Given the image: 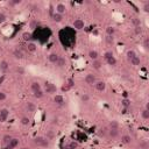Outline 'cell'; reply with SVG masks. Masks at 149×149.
Returning <instances> with one entry per match:
<instances>
[{"mask_svg":"<svg viewBox=\"0 0 149 149\" xmlns=\"http://www.w3.org/2000/svg\"><path fill=\"white\" fill-rule=\"evenodd\" d=\"M34 142H35V145H37L38 147H43V148H46V147H48V146H49V141H48V139L43 138V136L35 138Z\"/></svg>","mask_w":149,"mask_h":149,"instance_id":"6da1fadb","label":"cell"},{"mask_svg":"<svg viewBox=\"0 0 149 149\" xmlns=\"http://www.w3.org/2000/svg\"><path fill=\"white\" fill-rule=\"evenodd\" d=\"M84 82L88 85H93V84H96L97 78H96L94 75H92V73H88V75L85 76V78H84Z\"/></svg>","mask_w":149,"mask_h":149,"instance_id":"7a4b0ae2","label":"cell"},{"mask_svg":"<svg viewBox=\"0 0 149 149\" xmlns=\"http://www.w3.org/2000/svg\"><path fill=\"white\" fill-rule=\"evenodd\" d=\"M94 86H96L97 91H99V92H104L105 90H106V83L103 82V80H97Z\"/></svg>","mask_w":149,"mask_h":149,"instance_id":"3957f363","label":"cell"},{"mask_svg":"<svg viewBox=\"0 0 149 149\" xmlns=\"http://www.w3.org/2000/svg\"><path fill=\"white\" fill-rule=\"evenodd\" d=\"M8 115H9V111L7 108H2L0 111V122H5L8 119Z\"/></svg>","mask_w":149,"mask_h":149,"instance_id":"277c9868","label":"cell"},{"mask_svg":"<svg viewBox=\"0 0 149 149\" xmlns=\"http://www.w3.org/2000/svg\"><path fill=\"white\" fill-rule=\"evenodd\" d=\"M85 26L84 21L82 19H76L75 21H73V28L75 29H77V30H80V29H83Z\"/></svg>","mask_w":149,"mask_h":149,"instance_id":"5b68a950","label":"cell"},{"mask_svg":"<svg viewBox=\"0 0 149 149\" xmlns=\"http://www.w3.org/2000/svg\"><path fill=\"white\" fill-rule=\"evenodd\" d=\"M44 89H46V92L47 93H49V94H53V93L56 92V86H55L54 84H51V83H46Z\"/></svg>","mask_w":149,"mask_h":149,"instance_id":"8992f818","label":"cell"},{"mask_svg":"<svg viewBox=\"0 0 149 149\" xmlns=\"http://www.w3.org/2000/svg\"><path fill=\"white\" fill-rule=\"evenodd\" d=\"M55 13H58V14H61V15H63L65 12H66V7H65L64 4H57L56 5V9H55Z\"/></svg>","mask_w":149,"mask_h":149,"instance_id":"52a82bcc","label":"cell"},{"mask_svg":"<svg viewBox=\"0 0 149 149\" xmlns=\"http://www.w3.org/2000/svg\"><path fill=\"white\" fill-rule=\"evenodd\" d=\"M58 58H60L58 54L51 53V54H49V56H48V61H49L50 63H53V64H56V62L58 61Z\"/></svg>","mask_w":149,"mask_h":149,"instance_id":"ba28073f","label":"cell"},{"mask_svg":"<svg viewBox=\"0 0 149 149\" xmlns=\"http://www.w3.org/2000/svg\"><path fill=\"white\" fill-rule=\"evenodd\" d=\"M9 68V63H8L6 60H2V61H0V71L1 72H6Z\"/></svg>","mask_w":149,"mask_h":149,"instance_id":"9c48e42d","label":"cell"},{"mask_svg":"<svg viewBox=\"0 0 149 149\" xmlns=\"http://www.w3.org/2000/svg\"><path fill=\"white\" fill-rule=\"evenodd\" d=\"M18 146H19V139L12 138L11 142H9V145H8L6 148H7V149H14V148H16Z\"/></svg>","mask_w":149,"mask_h":149,"instance_id":"30bf717a","label":"cell"},{"mask_svg":"<svg viewBox=\"0 0 149 149\" xmlns=\"http://www.w3.org/2000/svg\"><path fill=\"white\" fill-rule=\"evenodd\" d=\"M107 135H108V138H111L112 140H114L119 136V129H110L107 130Z\"/></svg>","mask_w":149,"mask_h":149,"instance_id":"8fae6325","label":"cell"},{"mask_svg":"<svg viewBox=\"0 0 149 149\" xmlns=\"http://www.w3.org/2000/svg\"><path fill=\"white\" fill-rule=\"evenodd\" d=\"M121 142L123 145H130L132 143V136L128 135V134H125V135L121 136Z\"/></svg>","mask_w":149,"mask_h":149,"instance_id":"7c38bea8","label":"cell"},{"mask_svg":"<svg viewBox=\"0 0 149 149\" xmlns=\"http://www.w3.org/2000/svg\"><path fill=\"white\" fill-rule=\"evenodd\" d=\"M13 56H14L16 60H22L23 58V53L19 49V48H16V49L13 50Z\"/></svg>","mask_w":149,"mask_h":149,"instance_id":"4fadbf2b","label":"cell"},{"mask_svg":"<svg viewBox=\"0 0 149 149\" xmlns=\"http://www.w3.org/2000/svg\"><path fill=\"white\" fill-rule=\"evenodd\" d=\"M36 49H37L36 43H34V42H28L27 43V50H28L29 53H35Z\"/></svg>","mask_w":149,"mask_h":149,"instance_id":"5bb4252c","label":"cell"},{"mask_svg":"<svg viewBox=\"0 0 149 149\" xmlns=\"http://www.w3.org/2000/svg\"><path fill=\"white\" fill-rule=\"evenodd\" d=\"M89 57L91 58L92 61H96V60H98V57H99V53H98L97 50H90V51H89Z\"/></svg>","mask_w":149,"mask_h":149,"instance_id":"9a60e30c","label":"cell"},{"mask_svg":"<svg viewBox=\"0 0 149 149\" xmlns=\"http://www.w3.org/2000/svg\"><path fill=\"white\" fill-rule=\"evenodd\" d=\"M129 63L133 65V66H139V65L141 64V60H140V57H139L138 55H136L135 57H133L132 60H130Z\"/></svg>","mask_w":149,"mask_h":149,"instance_id":"2e32d148","label":"cell"},{"mask_svg":"<svg viewBox=\"0 0 149 149\" xmlns=\"http://www.w3.org/2000/svg\"><path fill=\"white\" fill-rule=\"evenodd\" d=\"M54 101L57 104V105H63V104H64V98H63V96H61V94H56V96L54 97Z\"/></svg>","mask_w":149,"mask_h":149,"instance_id":"e0dca14e","label":"cell"},{"mask_svg":"<svg viewBox=\"0 0 149 149\" xmlns=\"http://www.w3.org/2000/svg\"><path fill=\"white\" fill-rule=\"evenodd\" d=\"M30 89L33 92H36V91H40L41 90V84L38 82H33L30 84Z\"/></svg>","mask_w":149,"mask_h":149,"instance_id":"ac0fdd59","label":"cell"},{"mask_svg":"<svg viewBox=\"0 0 149 149\" xmlns=\"http://www.w3.org/2000/svg\"><path fill=\"white\" fill-rule=\"evenodd\" d=\"M56 65H57V68H64L65 65H66V60L64 57H61L58 58V61L56 62Z\"/></svg>","mask_w":149,"mask_h":149,"instance_id":"d6986e66","label":"cell"},{"mask_svg":"<svg viewBox=\"0 0 149 149\" xmlns=\"http://www.w3.org/2000/svg\"><path fill=\"white\" fill-rule=\"evenodd\" d=\"M26 108L28 112H35V110H36V106H35L34 103H31V101H28L26 105Z\"/></svg>","mask_w":149,"mask_h":149,"instance_id":"ffe728a7","label":"cell"},{"mask_svg":"<svg viewBox=\"0 0 149 149\" xmlns=\"http://www.w3.org/2000/svg\"><path fill=\"white\" fill-rule=\"evenodd\" d=\"M62 20H63V15L61 14H58V13H54L53 14V21L54 22H61Z\"/></svg>","mask_w":149,"mask_h":149,"instance_id":"44dd1931","label":"cell"},{"mask_svg":"<svg viewBox=\"0 0 149 149\" xmlns=\"http://www.w3.org/2000/svg\"><path fill=\"white\" fill-rule=\"evenodd\" d=\"M11 140H12V136L11 135H5L4 138H2V145L5 146V147H7L8 145H9V142H11Z\"/></svg>","mask_w":149,"mask_h":149,"instance_id":"7402d4cb","label":"cell"},{"mask_svg":"<svg viewBox=\"0 0 149 149\" xmlns=\"http://www.w3.org/2000/svg\"><path fill=\"white\" fill-rule=\"evenodd\" d=\"M106 34H107V36H113V35L115 34V28L114 27H112V26L107 27L106 28Z\"/></svg>","mask_w":149,"mask_h":149,"instance_id":"603a6c76","label":"cell"},{"mask_svg":"<svg viewBox=\"0 0 149 149\" xmlns=\"http://www.w3.org/2000/svg\"><path fill=\"white\" fill-rule=\"evenodd\" d=\"M101 65H103V63H101V61H99V60H96V61H93V63H92L93 69H96V70H99L100 68H101Z\"/></svg>","mask_w":149,"mask_h":149,"instance_id":"cb8c5ba5","label":"cell"},{"mask_svg":"<svg viewBox=\"0 0 149 149\" xmlns=\"http://www.w3.org/2000/svg\"><path fill=\"white\" fill-rule=\"evenodd\" d=\"M135 56H136V53H135L134 50H128L127 54H126V57H127L128 61H130V60H132L133 57H135Z\"/></svg>","mask_w":149,"mask_h":149,"instance_id":"d4e9b609","label":"cell"},{"mask_svg":"<svg viewBox=\"0 0 149 149\" xmlns=\"http://www.w3.org/2000/svg\"><path fill=\"white\" fill-rule=\"evenodd\" d=\"M108 126H110V129H119V122L115 120H112Z\"/></svg>","mask_w":149,"mask_h":149,"instance_id":"484cf974","label":"cell"},{"mask_svg":"<svg viewBox=\"0 0 149 149\" xmlns=\"http://www.w3.org/2000/svg\"><path fill=\"white\" fill-rule=\"evenodd\" d=\"M20 122H21V125H23V126H28L29 122H30V120H29L28 117H22V118L20 119Z\"/></svg>","mask_w":149,"mask_h":149,"instance_id":"4316f807","label":"cell"},{"mask_svg":"<svg viewBox=\"0 0 149 149\" xmlns=\"http://www.w3.org/2000/svg\"><path fill=\"white\" fill-rule=\"evenodd\" d=\"M106 62H107V64L110 65V66H115V65H117V60H115L114 56L111 57V58H108V60H106Z\"/></svg>","mask_w":149,"mask_h":149,"instance_id":"83f0119b","label":"cell"},{"mask_svg":"<svg viewBox=\"0 0 149 149\" xmlns=\"http://www.w3.org/2000/svg\"><path fill=\"white\" fill-rule=\"evenodd\" d=\"M141 117L145 120H148L149 119V110H147V108H145V110H142L141 112Z\"/></svg>","mask_w":149,"mask_h":149,"instance_id":"f1b7e54d","label":"cell"},{"mask_svg":"<svg viewBox=\"0 0 149 149\" xmlns=\"http://www.w3.org/2000/svg\"><path fill=\"white\" fill-rule=\"evenodd\" d=\"M43 96H44V93H43L42 90H40V91L34 92V97L36 98V99H41V98H43Z\"/></svg>","mask_w":149,"mask_h":149,"instance_id":"f546056e","label":"cell"},{"mask_svg":"<svg viewBox=\"0 0 149 149\" xmlns=\"http://www.w3.org/2000/svg\"><path fill=\"white\" fill-rule=\"evenodd\" d=\"M80 99H82V101H83V103L88 104L89 101H90V96H89V94H86V93H84V94H82Z\"/></svg>","mask_w":149,"mask_h":149,"instance_id":"4dcf8cb0","label":"cell"},{"mask_svg":"<svg viewBox=\"0 0 149 149\" xmlns=\"http://www.w3.org/2000/svg\"><path fill=\"white\" fill-rule=\"evenodd\" d=\"M111 57H113V51H112V50H107L106 53L104 54V58H105V60H108V58H111Z\"/></svg>","mask_w":149,"mask_h":149,"instance_id":"1f68e13d","label":"cell"},{"mask_svg":"<svg viewBox=\"0 0 149 149\" xmlns=\"http://www.w3.org/2000/svg\"><path fill=\"white\" fill-rule=\"evenodd\" d=\"M143 48H145L146 50L149 49V38L148 37H146L145 40H143Z\"/></svg>","mask_w":149,"mask_h":149,"instance_id":"d6a6232c","label":"cell"},{"mask_svg":"<svg viewBox=\"0 0 149 149\" xmlns=\"http://www.w3.org/2000/svg\"><path fill=\"white\" fill-rule=\"evenodd\" d=\"M122 105H123V107H126V108L130 107V100L129 99H123L122 100Z\"/></svg>","mask_w":149,"mask_h":149,"instance_id":"836d02e7","label":"cell"},{"mask_svg":"<svg viewBox=\"0 0 149 149\" xmlns=\"http://www.w3.org/2000/svg\"><path fill=\"white\" fill-rule=\"evenodd\" d=\"M23 40H25V41H29V40H30L31 38V34L30 33H23Z\"/></svg>","mask_w":149,"mask_h":149,"instance_id":"e575fe53","label":"cell"},{"mask_svg":"<svg viewBox=\"0 0 149 149\" xmlns=\"http://www.w3.org/2000/svg\"><path fill=\"white\" fill-rule=\"evenodd\" d=\"M7 99V94L5 93V92L0 91V101H4V100Z\"/></svg>","mask_w":149,"mask_h":149,"instance_id":"d590c367","label":"cell"},{"mask_svg":"<svg viewBox=\"0 0 149 149\" xmlns=\"http://www.w3.org/2000/svg\"><path fill=\"white\" fill-rule=\"evenodd\" d=\"M76 148H77V143H75V142L69 143V146L66 147V149H76Z\"/></svg>","mask_w":149,"mask_h":149,"instance_id":"8d00e7d4","label":"cell"},{"mask_svg":"<svg viewBox=\"0 0 149 149\" xmlns=\"http://www.w3.org/2000/svg\"><path fill=\"white\" fill-rule=\"evenodd\" d=\"M20 4H22V0H12L11 1V5H13V6H16Z\"/></svg>","mask_w":149,"mask_h":149,"instance_id":"74e56055","label":"cell"},{"mask_svg":"<svg viewBox=\"0 0 149 149\" xmlns=\"http://www.w3.org/2000/svg\"><path fill=\"white\" fill-rule=\"evenodd\" d=\"M6 19H7V18H6V15H5L4 13H0V23L5 22V21H6Z\"/></svg>","mask_w":149,"mask_h":149,"instance_id":"f35d334b","label":"cell"},{"mask_svg":"<svg viewBox=\"0 0 149 149\" xmlns=\"http://www.w3.org/2000/svg\"><path fill=\"white\" fill-rule=\"evenodd\" d=\"M106 41H107V43L112 44V43H113V36H107V37H106Z\"/></svg>","mask_w":149,"mask_h":149,"instance_id":"ab89813d","label":"cell"},{"mask_svg":"<svg viewBox=\"0 0 149 149\" xmlns=\"http://www.w3.org/2000/svg\"><path fill=\"white\" fill-rule=\"evenodd\" d=\"M141 31H142V29H141V27L139 26V27H135V34H141Z\"/></svg>","mask_w":149,"mask_h":149,"instance_id":"60d3db41","label":"cell"},{"mask_svg":"<svg viewBox=\"0 0 149 149\" xmlns=\"http://www.w3.org/2000/svg\"><path fill=\"white\" fill-rule=\"evenodd\" d=\"M98 134H99V136H106L107 133H106V130L105 129H100V132Z\"/></svg>","mask_w":149,"mask_h":149,"instance_id":"b9f144b4","label":"cell"},{"mask_svg":"<svg viewBox=\"0 0 149 149\" xmlns=\"http://www.w3.org/2000/svg\"><path fill=\"white\" fill-rule=\"evenodd\" d=\"M16 71H18L20 75H23V73H25V70H23L22 68H18V69H16Z\"/></svg>","mask_w":149,"mask_h":149,"instance_id":"7bdbcfd3","label":"cell"},{"mask_svg":"<svg viewBox=\"0 0 149 149\" xmlns=\"http://www.w3.org/2000/svg\"><path fill=\"white\" fill-rule=\"evenodd\" d=\"M143 8H145L146 12H148V11H149V2H147V4L145 5V7H143Z\"/></svg>","mask_w":149,"mask_h":149,"instance_id":"ee69618b","label":"cell"},{"mask_svg":"<svg viewBox=\"0 0 149 149\" xmlns=\"http://www.w3.org/2000/svg\"><path fill=\"white\" fill-rule=\"evenodd\" d=\"M35 25H36V22H35V21H33V22L30 23V27H31V28H34V27H35Z\"/></svg>","mask_w":149,"mask_h":149,"instance_id":"f6af8a7d","label":"cell"},{"mask_svg":"<svg viewBox=\"0 0 149 149\" xmlns=\"http://www.w3.org/2000/svg\"><path fill=\"white\" fill-rule=\"evenodd\" d=\"M20 149H28V148H27V147H21Z\"/></svg>","mask_w":149,"mask_h":149,"instance_id":"bcb514c9","label":"cell"}]
</instances>
